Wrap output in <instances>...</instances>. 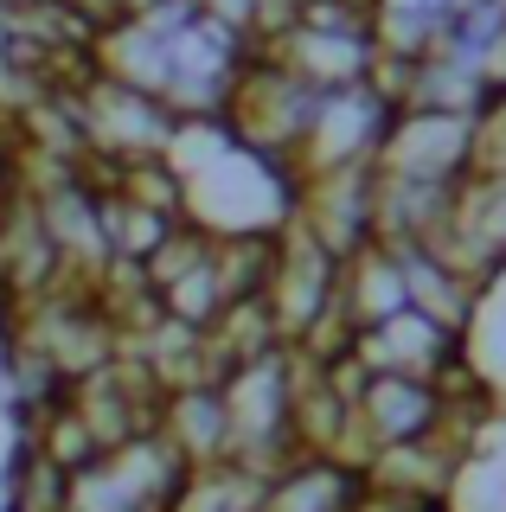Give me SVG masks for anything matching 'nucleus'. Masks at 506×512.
Listing matches in <instances>:
<instances>
[{
  "label": "nucleus",
  "instance_id": "f257e3e1",
  "mask_svg": "<svg viewBox=\"0 0 506 512\" xmlns=\"http://www.w3.org/2000/svg\"><path fill=\"white\" fill-rule=\"evenodd\" d=\"M353 416H359V442H366V461H372L378 448L442 436V429H449V397H442V384H436V378L366 372Z\"/></svg>",
  "mask_w": 506,
  "mask_h": 512
},
{
  "label": "nucleus",
  "instance_id": "f03ea898",
  "mask_svg": "<svg viewBox=\"0 0 506 512\" xmlns=\"http://www.w3.org/2000/svg\"><path fill=\"white\" fill-rule=\"evenodd\" d=\"M353 359L366 372H404V378H442L449 365L468 359V340L449 327H436L430 314L398 308L391 320H372V327L353 333Z\"/></svg>",
  "mask_w": 506,
  "mask_h": 512
}]
</instances>
